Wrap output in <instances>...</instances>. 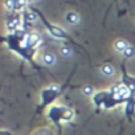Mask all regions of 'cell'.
<instances>
[{"mask_svg": "<svg viewBox=\"0 0 135 135\" xmlns=\"http://www.w3.org/2000/svg\"><path fill=\"white\" fill-rule=\"evenodd\" d=\"M65 20L69 23V24H77L80 21V16L76 12H68L65 15Z\"/></svg>", "mask_w": 135, "mask_h": 135, "instance_id": "obj_2", "label": "cell"}, {"mask_svg": "<svg viewBox=\"0 0 135 135\" xmlns=\"http://www.w3.org/2000/svg\"><path fill=\"white\" fill-rule=\"evenodd\" d=\"M25 16H27V19H28L29 21H31V20H32V21H35V20H36V15H35V13L28 12V13H25Z\"/></svg>", "mask_w": 135, "mask_h": 135, "instance_id": "obj_10", "label": "cell"}, {"mask_svg": "<svg viewBox=\"0 0 135 135\" xmlns=\"http://www.w3.org/2000/svg\"><path fill=\"white\" fill-rule=\"evenodd\" d=\"M38 41H40V37H38L36 33H32V35L29 36V42H31L32 45H33L35 42H38Z\"/></svg>", "mask_w": 135, "mask_h": 135, "instance_id": "obj_8", "label": "cell"}, {"mask_svg": "<svg viewBox=\"0 0 135 135\" xmlns=\"http://www.w3.org/2000/svg\"><path fill=\"white\" fill-rule=\"evenodd\" d=\"M4 7L7 11H13L15 9V2L13 0H4Z\"/></svg>", "mask_w": 135, "mask_h": 135, "instance_id": "obj_6", "label": "cell"}, {"mask_svg": "<svg viewBox=\"0 0 135 135\" xmlns=\"http://www.w3.org/2000/svg\"><path fill=\"white\" fill-rule=\"evenodd\" d=\"M32 2H38V0H32Z\"/></svg>", "mask_w": 135, "mask_h": 135, "instance_id": "obj_12", "label": "cell"}, {"mask_svg": "<svg viewBox=\"0 0 135 135\" xmlns=\"http://www.w3.org/2000/svg\"><path fill=\"white\" fill-rule=\"evenodd\" d=\"M42 62H44L45 65H48V66L53 65V64L56 62V57H54V54H53V53H45V54L42 56Z\"/></svg>", "mask_w": 135, "mask_h": 135, "instance_id": "obj_4", "label": "cell"}, {"mask_svg": "<svg viewBox=\"0 0 135 135\" xmlns=\"http://www.w3.org/2000/svg\"><path fill=\"white\" fill-rule=\"evenodd\" d=\"M128 46H130V45H128L124 40H117V41L114 42V49H115L117 52H120V53H123Z\"/></svg>", "mask_w": 135, "mask_h": 135, "instance_id": "obj_1", "label": "cell"}, {"mask_svg": "<svg viewBox=\"0 0 135 135\" xmlns=\"http://www.w3.org/2000/svg\"><path fill=\"white\" fill-rule=\"evenodd\" d=\"M82 93L86 94V95H90V94H93V88L91 86H86V88L82 89Z\"/></svg>", "mask_w": 135, "mask_h": 135, "instance_id": "obj_9", "label": "cell"}, {"mask_svg": "<svg viewBox=\"0 0 135 135\" xmlns=\"http://www.w3.org/2000/svg\"><path fill=\"white\" fill-rule=\"evenodd\" d=\"M17 4L20 7H25L27 6V0H17Z\"/></svg>", "mask_w": 135, "mask_h": 135, "instance_id": "obj_11", "label": "cell"}, {"mask_svg": "<svg viewBox=\"0 0 135 135\" xmlns=\"http://www.w3.org/2000/svg\"><path fill=\"white\" fill-rule=\"evenodd\" d=\"M134 54H135V49H134L131 45H130V46H128V48H127V49L123 52V56H124V57H132Z\"/></svg>", "mask_w": 135, "mask_h": 135, "instance_id": "obj_7", "label": "cell"}, {"mask_svg": "<svg viewBox=\"0 0 135 135\" xmlns=\"http://www.w3.org/2000/svg\"><path fill=\"white\" fill-rule=\"evenodd\" d=\"M101 73L103 76H106V77H110V76L114 74V68L110 64H105V65L101 66Z\"/></svg>", "mask_w": 135, "mask_h": 135, "instance_id": "obj_3", "label": "cell"}, {"mask_svg": "<svg viewBox=\"0 0 135 135\" xmlns=\"http://www.w3.org/2000/svg\"><path fill=\"white\" fill-rule=\"evenodd\" d=\"M60 53H61L62 57H69V56H72V49L68 45H64V46L60 48Z\"/></svg>", "mask_w": 135, "mask_h": 135, "instance_id": "obj_5", "label": "cell"}]
</instances>
